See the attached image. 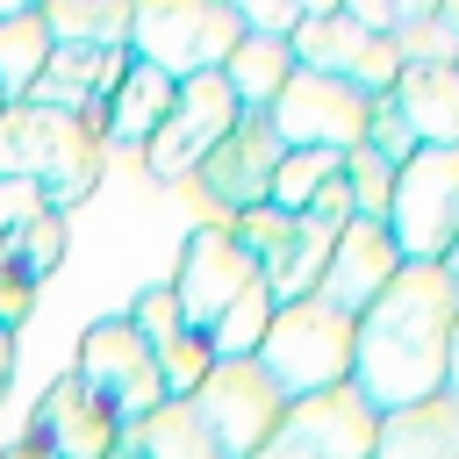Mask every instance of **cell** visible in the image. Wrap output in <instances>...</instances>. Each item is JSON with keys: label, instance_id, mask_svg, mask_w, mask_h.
I'll return each instance as SVG.
<instances>
[{"label": "cell", "instance_id": "cell-26", "mask_svg": "<svg viewBox=\"0 0 459 459\" xmlns=\"http://www.w3.org/2000/svg\"><path fill=\"white\" fill-rule=\"evenodd\" d=\"M387 43H394L402 72H437V65H459V36L437 22V0H409L402 29H394Z\"/></svg>", "mask_w": 459, "mask_h": 459}, {"label": "cell", "instance_id": "cell-18", "mask_svg": "<svg viewBox=\"0 0 459 459\" xmlns=\"http://www.w3.org/2000/svg\"><path fill=\"white\" fill-rule=\"evenodd\" d=\"M402 273V251H394V237H387V222H366V215H351L344 230H337V244H330V265H323V280H316V294L330 301V308H344V316H359L387 280Z\"/></svg>", "mask_w": 459, "mask_h": 459}, {"label": "cell", "instance_id": "cell-29", "mask_svg": "<svg viewBox=\"0 0 459 459\" xmlns=\"http://www.w3.org/2000/svg\"><path fill=\"white\" fill-rule=\"evenodd\" d=\"M265 323H273V294H265V280H258V287L208 330V351H215V359H251L258 337H265Z\"/></svg>", "mask_w": 459, "mask_h": 459}, {"label": "cell", "instance_id": "cell-17", "mask_svg": "<svg viewBox=\"0 0 459 459\" xmlns=\"http://www.w3.org/2000/svg\"><path fill=\"white\" fill-rule=\"evenodd\" d=\"M122 65H129V50H79V43H50V65L36 72L29 100H36V108H50V115H72V122H86V129H100V108H108V93H115V79H122Z\"/></svg>", "mask_w": 459, "mask_h": 459}, {"label": "cell", "instance_id": "cell-25", "mask_svg": "<svg viewBox=\"0 0 459 459\" xmlns=\"http://www.w3.org/2000/svg\"><path fill=\"white\" fill-rule=\"evenodd\" d=\"M287 79H294V50L273 43V36H244V43L230 50V65H222V86L237 93L244 115H265V108L280 100Z\"/></svg>", "mask_w": 459, "mask_h": 459}, {"label": "cell", "instance_id": "cell-16", "mask_svg": "<svg viewBox=\"0 0 459 459\" xmlns=\"http://www.w3.org/2000/svg\"><path fill=\"white\" fill-rule=\"evenodd\" d=\"M129 330L143 337V351L158 359V380H165V394L172 402H186L194 387H201V373L215 366V351L201 344V330H186V316H179V301H172V287H143L129 308Z\"/></svg>", "mask_w": 459, "mask_h": 459}, {"label": "cell", "instance_id": "cell-37", "mask_svg": "<svg viewBox=\"0 0 459 459\" xmlns=\"http://www.w3.org/2000/svg\"><path fill=\"white\" fill-rule=\"evenodd\" d=\"M0 115H7V100H0Z\"/></svg>", "mask_w": 459, "mask_h": 459}, {"label": "cell", "instance_id": "cell-32", "mask_svg": "<svg viewBox=\"0 0 459 459\" xmlns=\"http://www.w3.org/2000/svg\"><path fill=\"white\" fill-rule=\"evenodd\" d=\"M29 308H36V294H22V287H0V330H14V337H22Z\"/></svg>", "mask_w": 459, "mask_h": 459}, {"label": "cell", "instance_id": "cell-13", "mask_svg": "<svg viewBox=\"0 0 459 459\" xmlns=\"http://www.w3.org/2000/svg\"><path fill=\"white\" fill-rule=\"evenodd\" d=\"M280 129H273V115H237V129L201 158V172H194V186H201V201L215 208V222H230V215H244V208H265V194H273V165H280Z\"/></svg>", "mask_w": 459, "mask_h": 459}, {"label": "cell", "instance_id": "cell-5", "mask_svg": "<svg viewBox=\"0 0 459 459\" xmlns=\"http://www.w3.org/2000/svg\"><path fill=\"white\" fill-rule=\"evenodd\" d=\"M387 237L402 265H437L459 237V151H409L394 165V201H387Z\"/></svg>", "mask_w": 459, "mask_h": 459}, {"label": "cell", "instance_id": "cell-20", "mask_svg": "<svg viewBox=\"0 0 459 459\" xmlns=\"http://www.w3.org/2000/svg\"><path fill=\"white\" fill-rule=\"evenodd\" d=\"M373 459H459V394H430L416 409L380 416L373 430Z\"/></svg>", "mask_w": 459, "mask_h": 459}, {"label": "cell", "instance_id": "cell-33", "mask_svg": "<svg viewBox=\"0 0 459 459\" xmlns=\"http://www.w3.org/2000/svg\"><path fill=\"white\" fill-rule=\"evenodd\" d=\"M445 387L459 394V323H452V351H445Z\"/></svg>", "mask_w": 459, "mask_h": 459}, {"label": "cell", "instance_id": "cell-30", "mask_svg": "<svg viewBox=\"0 0 459 459\" xmlns=\"http://www.w3.org/2000/svg\"><path fill=\"white\" fill-rule=\"evenodd\" d=\"M237 14H244V36H273V43H287V36L301 29L308 0H237Z\"/></svg>", "mask_w": 459, "mask_h": 459}, {"label": "cell", "instance_id": "cell-14", "mask_svg": "<svg viewBox=\"0 0 459 459\" xmlns=\"http://www.w3.org/2000/svg\"><path fill=\"white\" fill-rule=\"evenodd\" d=\"M57 265H65V215L43 194L0 179V287L36 294Z\"/></svg>", "mask_w": 459, "mask_h": 459}, {"label": "cell", "instance_id": "cell-31", "mask_svg": "<svg viewBox=\"0 0 459 459\" xmlns=\"http://www.w3.org/2000/svg\"><path fill=\"white\" fill-rule=\"evenodd\" d=\"M366 151H380L387 165H402V158L416 151V136H409V122L394 115V100H387V93L373 100V129H366Z\"/></svg>", "mask_w": 459, "mask_h": 459}, {"label": "cell", "instance_id": "cell-23", "mask_svg": "<svg viewBox=\"0 0 459 459\" xmlns=\"http://www.w3.org/2000/svg\"><path fill=\"white\" fill-rule=\"evenodd\" d=\"M108 459H222V452L208 445V430L194 423L186 402H165V409H151L143 423H129Z\"/></svg>", "mask_w": 459, "mask_h": 459}, {"label": "cell", "instance_id": "cell-21", "mask_svg": "<svg viewBox=\"0 0 459 459\" xmlns=\"http://www.w3.org/2000/svg\"><path fill=\"white\" fill-rule=\"evenodd\" d=\"M172 79L165 72H151V65H122V79H115V93H108V108H100V143H151L158 136V122L172 115Z\"/></svg>", "mask_w": 459, "mask_h": 459}, {"label": "cell", "instance_id": "cell-2", "mask_svg": "<svg viewBox=\"0 0 459 459\" xmlns=\"http://www.w3.org/2000/svg\"><path fill=\"white\" fill-rule=\"evenodd\" d=\"M100 165H108L100 129H86V122H72V115H50V108H36V100H14V108L0 115V179L43 194L57 215L79 208V201L100 186Z\"/></svg>", "mask_w": 459, "mask_h": 459}, {"label": "cell", "instance_id": "cell-24", "mask_svg": "<svg viewBox=\"0 0 459 459\" xmlns=\"http://www.w3.org/2000/svg\"><path fill=\"white\" fill-rule=\"evenodd\" d=\"M129 14L136 0H43L50 43H79V50H129Z\"/></svg>", "mask_w": 459, "mask_h": 459}, {"label": "cell", "instance_id": "cell-35", "mask_svg": "<svg viewBox=\"0 0 459 459\" xmlns=\"http://www.w3.org/2000/svg\"><path fill=\"white\" fill-rule=\"evenodd\" d=\"M437 265H445V280H452V294H459V237H452V251H445Z\"/></svg>", "mask_w": 459, "mask_h": 459}, {"label": "cell", "instance_id": "cell-7", "mask_svg": "<svg viewBox=\"0 0 459 459\" xmlns=\"http://www.w3.org/2000/svg\"><path fill=\"white\" fill-rule=\"evenodd\" d=\"M186 409H194V423L208 430V445H215L222 459H251V452L265 445V430L280 423L287 394L265 380L258 359H215V366L201 373V387L186 394Z\"/></svg>", "mask_w": 459, "mask_h": 459}, {"label": "cell", "instance_id": "cell-8", "mask_svg": "<svg viewBox=\"0 0 459 459\" xmlns=\"http://www.w3.org/2000/svg\"><path fill=\"white\" fill-rule=\"evenodd\" d=\"M287 50H294V72H323V79H344V86H359L366 100H380V93H394V79H402V57H394V43L387 36H366L337 0H323V7H308L301 14V29L287 36Z\"/></svg>", "mask_w": 459, "mask_h": 459}, {"label": "cell", "instance_id": "cell-11", "mask_svg": "<svg viewBox=\"0 0 459 459\" xmlns=\"http://www.w3.org/2000/svg\"><path fill=\"white\" fill-rule=\"evenodd\" d=\"M265 273L237 251V237L222 230V222H201L186 244H179V265H172V301H179V316H186V330H201V344H208V330L258 287Z\"/></svg>", "mask_w": 459, "mask_h": 459}, {"label": "cell", "instance_id": "cell-15", "mask_svg": "<svg viewBox=\"0 0 459 459\" xmlns=\"http://www.w3.org/2000/svg\"><path fill=\"white\" fill-rule=\"evenodd\" d=\"M115 437H122V423H115L72 373H57V380L43 387V402L29 409V430H22V445H36L43 459H108Z\"/></svg>", "mask_w": 459, "mask_h": 459}, {"label": "cell", "instance_id": "cell-6", "mask_svg": "<svg viewBox=\"0 0 459 459\" xmlns=\"http://www.w3.org/2000/svg\"><path fill=\"white\" fill-rule=\"evenodd\" d=\"M72 380H79L122 430L172 402L165 380H158V359L143 351V337L129 330V316H100V323H86V337H79V351H72Z\"/></svg>", "mask_w": 459, "mask_h": 459}, {"label": "cell", "instance_id": "cell-19", "mask_svg": "<svg viewBox=\"0 0 459 459\" xmlns=\"http://www.w3.org/2000/svg\"><path fill=\"white\" fill-rule=\"evenodd\" d=\"M394 115L409 122L416 151H459V65H437V72H402L394 79Z\"/></svg>", "mask_w": 459, "mask_h": 459}, {"label": "cell", "instance_id": "cell-28", "mask_svg": "<svg viewBox=\"0 0 459 459\" xmlns=\"http://www.w3.org/2000/svg\"><path fill=\"white\" fill-rule=\"evenodd\" d=\"M344 194H351V215L366 222H387V201H394V165L380 151H344Z\"/></svg>", "mask_w": 459, "mask_h": 459}, {"label": "cell", "instance_id": "cell-27", "mask_svg": "<svg viewBox=\"0 0 459 459\" xmlns=\"http://www.w3.org/2000/svg\"><path fill=\"white\" fill-rule=\"evenodd\" d=\"M344 172V158L337 151H280V165H273V208L280 215H301V208H316V194L330 186Z\"/></svg>", "mask_w": 459, "mask_h": 459}, {"label": "cell", "instance_id": "cell-10", "mask_svg": "<svg viewBox=\"0 0 459 459\" xmlns=\"http://www.w3.org/2000/svg\"><path fill=\"white\" fill-rule=\"evenodd\" d=\"M265 115H273L287 151H337V158L359 151L373 129V100L344 79H323V72H294Z\"/></svg>", "mask_w": 459, "mask_h": 459}, {"label": "cell", "instance_id": "cell-22", "mask_svg": "<svg viewBox=\"0 0 459 459\" xmlns=\"http://www.w3.org/2000/svg\"><path fill=\"white\" fill-rule=\"evenodd\" d=\"M50 65V29L36 0H0V100H29L36 72Z\"/></svg>", "mask_w": 459, "mask_h": 459}, {"label": "cell", "instance_id": "cell-1", "mask_svg": "<svg viewBox=\"0 0 459 459\" xmlns=\"http://www.w3.org/2000/svg\"><path fill=\"white\" fill-rule=\"evenodd\" d=\"M452 323H459V294H452L445 265H402L351 316V394L373 416H394V409L445 394Z\"/></svg>", "mask_w": 459, "mask_h": 459}, {"label": "cell", "instance_id": "cell-4", "mask_svg": "<svg viewBox=\"0 0 459 459\" xmlns=\"http://www.w3.org/2000/svg\"><path fill=\"white\" fill-rule=\"evenodd\" d=\"M251 359L265 366V380H273L287 402L351 387V316L330 308L323 294L287 301V308H273V323H265V337H258Z\"/></svg>", "mask_w": 459, "mask_h": 459}, {"label": "cell", "instance_id": "cell-12", "mask_svg": "<svg viewBox=\"0 0 459 459\" xmlns=\"http://www.w3.org/2000/svg\"><path fill=\"white\" fill-rule=\"evenodd\" d=\"M373 430H380V416L351 387H330V394L287 402L251 459H373Z\"/></svg>", "mask_w": 459, "mask_h": 459}, {"label": "cell", "instance_id": "cell-3", "mask_svg": "<svg viewBox=\"0 0 459 459\" xmlns=\"http://www.w3.org/2000/svg\"><path fill=\"white\" fill-rule=\"evenodd\" d=\"M237 43H244L237 0H136V14H129V57L165 72L172 86L222 72Z\"/></svg>", "mask_w": 459, "mask_h": 459}, {"label": "cell", "instance_id": "cell-34", "mask_svg": "<svg viewBox=\"0 0 459 459\" xmlns=\"http://www.w3.org/2000/svg\"><path fill=\"white\" fill-rule=\"evenodd\" d=\"M7 373H14V330H0V394H7Z\"/></svg>", "mask_w": 459, "mask_h": 459}, {"label": "cell", "instance_id": "cell-9", "mask_svg": "<svg viewBox=\"0 0 459 459\" xmlns=\"http://www.w3.org/2000/svg\"><path fill=\"white\" fill-rule=\"evenodd\" d=\"M237 93L222 86V72H201V79H186L179 93H172V115L158 122V136L143 143V172L151 179H165V186H186L194 172H201V158L237 129Z\"/></svg>", "mask_w": 459, "mask_h": 459}, {"label": "cell", "instance_id": "cell-36", "mask_svg": "<svg viewBox=\"0 0 459 459\" xmlns=\"http://www.w3.org/2000/svg\"><path fill=\"white\" fill-rule=\"evenodd\" d=\"M0 459H43V452H36V445H22V437H14V445H7V452H0Z\"/></svg>", "mask_w": 459, "mask_h": 459}]
</instances>
